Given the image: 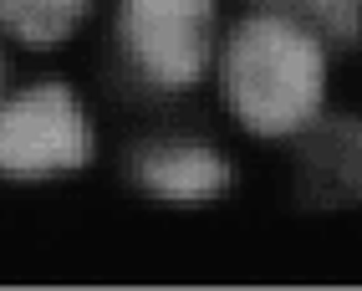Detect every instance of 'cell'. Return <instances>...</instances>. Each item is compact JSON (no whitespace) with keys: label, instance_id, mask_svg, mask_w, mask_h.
I'll return each instance as SVG.
<instances>
[{"label":"cell","instance_id":"cell-4","mask_svg":"<svg viewBox=\"0 0 362 291\" xmlns=\"http://www.w3.org/2000/svg\"><path fill=\"white\" fill-rule=\"evenodd\" d=\"M138 184L158 200L199 205L230 189V164L199 143H163V149L138 154Z\"/></svg>","mask_w":362,"mask_h":291},{"label":"cell","instance_id":"cell-6","mask_svg":"<svg viewBox=\"0 0 362 291\" xmlns=\"http://www.w3.org/2000/svg\"><path fill=\"white\" fill-rule=\"evenodd\" d=\"M87 16V0H0V26L26 46H57L77 31Z\"/></svg>","mask_w":362,"mask_h":291},{"label":"cell","instance_id":"cell-1","mask_svg":"<svg viewBox=\"0 0 362 291\" xmlns=\"http://www.w3.org/2000/svg\"><path fill=\"white\" fill-rule=\"evenodd\" d=\"M220 82H225L230 113L250 133L291 138L311 128L322 113V92H327L322 36L276 11H260L230 31Z\"/></svg>","mask_w":362,"mask_h":291},{"label":"cell","instance_id":"cell-8","mask_svg":"<svg viewBox=\"0 0 362 291\" xmlns=\"http://www.w3.org/2000/svg\"><path fill=\"white\" fill-rule=\"evenodd\" d=\"M357 6H362V0H357Z\"/></svg>","mask_w":362,"mask_h":291},{"label":"cell","instance_id":"cell-5","mask_svg":"<svg viewBox=\"0 0 362 291\" xmlns=\"http://www.w3.org/2000/svg\"><path fill=\"white\" fill-rule=\"evenodd\" d=\"M306 179L322 200H362V123L337 118L311 133Z\"/></svg>","mask_w":362,"mask_h":291},{"label":"cell","instance_id":"cell-7","mask_svg":"<svg viewBox=\"0 0 362 291\" xmlns=\"http://www.w3.org/2000/svg\"><path fill=\"white\" fill-rule=\"evenodd\" d=\"M265 11H276L286 21H296V26L317 31L322 41H342L352 46L362 36V11L357 0H260Z\"/></svg>","mask_w":362,"mask_h":291},{"label":"cell","instance_id":"cell-2","mask_svg":"<svg viewBox=\"0 0 362 291\" xmlns=\"http://www.w3.org/2000/svg\"><path fill=\"white\" fill-rule=\"evenodd\" d=\"M214 0H123L117 36L138 77L158 92H189L209 67Z\"/></svg>","mask_w":362,"mask_h":291},{"label":"cell","instance_id":"cell-3","mask_svg":"<svg viewBox=\"0 0 362 291\" xmlns=\"http://www.w3.org/2000/svg\"><path fill=\"white\" fill-rule=\"evenodd\" d=\"M87 159H92V128L82 118V103L62 82H41L0 103V174L41 179L82 169Z\"/></svg>","mask_w":362,"mask_h":291}]
</instances>
